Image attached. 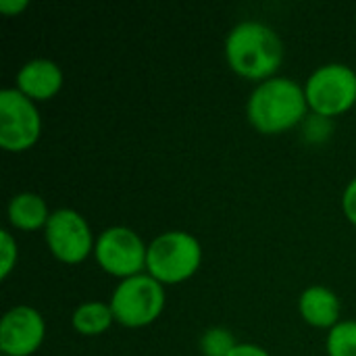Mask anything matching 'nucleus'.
Returning <instances> with one entry per match:
<instances>
[{"label":"nucleus","instance_id":"1","mask_svg":"<svg viewBox=\"0 0 356 356\" xmlns=\"http://www.w3.org/2000/svg\"><path fill=\"white\" fill-rule=\"evenodd\" d=\"M284 42L280 33L263 21H240L225 38L227 67L250 81H265L275 77L284 63Z\"/></svg>","mask_w":356,"mask_h":356},{"label":"nucleus","instance_id":"2","mask_svg":"<svg viewBox=\"0 0 356 356\" xmlns=\"http://www.w3.org/2000/svg\"><path fill=\"white\" fill-rule=\"evenodd\" d=\"M309 113L305 86L282 75L257 83L246 102V117L250 125L265 136H280L300 127Z\"/></svg>","mask_w":356,"mask_h":356},{"label":"nucleus","instance_id":"3","mask_svg":"<svg viewBox=\"0 0 356 356\" xmlns=\"http://www.w3.org/2000/svg\"><path fill=\"white\" fill-rule=\"evenodd\" d=\"M200 265L202 244L188 232H165L148 244L146 273L163 286H177L188 282L198 273Z\"/></svg>","mask_w":356,"mask_h":356},{"label":"nucleus","instance_id":"4","mask_svg":"<svg viewBox=\"0 0 356 356\" xmlns=\"http://www.w3.org/2000/svg\"><path fill=\"white\" fill-rule=\"evenodd\" d=\"M108 305L113 309L115 323L129 330H140L154 323L165 311V286L159 284L152 275L140 273L119 282L111 294Z\"/></svg>","mask_w":356,"mask_h":356},{"label":"nucleus","instance_id":"5","mask_svg":"<svg viewBox=\"0 0 356 356\" xmlns=\"http://www.w3.org/2000/svg\"><path fill=\"white\" fill-rule=\"evenodd\" d=\"M302 86L309 111L315 115L334 119L356 106V71L344 63L317 67Z\"/></svg>","mask_w":356,"mask_h":356},{"label":"nucleus","instance_id":"6","mask_svg":"<svg viewBox=\"0 0 356 356\" xmlns=\"http://www.w3.org/2000/svg\"><path fill=\"white\" fill-rule=\"evenodd\" d=\"M146 257L148 244L127 225H113L106 227L94 246V259L100 269L119 282L146 273Z\"/></svg>","mask_w":356,"mask_h":356},{"label":"nucleus","instance_id":"7","mask_svg":"<svg viewBox=\"0 0 356 356\" xmlns=\"http://www.w3.org/2000/svg\"><path fill=\"white\" fill-rule=\"evenodd\" d=\"M44 240L50 254L65 265H79L94 254L96 238L92 234L86 217L75 209L52 211L46 227Z\"/></svg>","mask_w":356,"mask_h":356},{"label":"nucleus","instance_id":"8","mask_svg":"<svg viewBox=\"0 0 356 356\" xmlns=\"http://www.w3.org/2000/svg\"><path fill=\"white\" fill-rule=\"evenodd\" d=\"M42 136V117L38 104L17 88L0 92V146L6 152H25Z\"/></svg>","mask_w":356,"mask_h":356},{"label":"nucleus","instance_id":"9","mask_svg":"<svg viewBox=\"0 0 356 356\" xmlns=\"http://www.w3.org/2000/svg\"><path fill=\"white\" fill-rule=\"evenodd\" d=\"M46 338V321L42 313L29 305H17L2 315L0 350L2 356H31L40 350Z\"/></svg>","mask_w":356,"mask_h":356},{"label":"nucleus","instance_id":"10","mask_svg":"<svg viewBox=\"0 0 356 356\" xmlns=\"http://www.w3.org/2000/svg\"><path fill=\"white\" fill-rule=\"evenodd\" d=\"M65 83L63 69L50 58H31L21 65L15 77V88L33 102L54 98Z\"/></svg>","mask_w":356,"mask_h":356},{"label":"nucleus","instance_id":"11","mask_svg":"<svg viewBox=\"0 0 356 356\" xmlns=\"http://www.w3.org/2000/svg\"><path fill=\"white\" fill-rule=\"evenodd\" d=\"M298 313L302 321L309 323L311 327L327 330V332L342 321L340 298L327 286H309L307 290H302L298 298Z\"/></svg>","mask_w":356,"mask_h":356},{"label":"nucleus","instance_id":"12","mask_svg":"<svg viewBox=\"0 0 356 356\" xmlns=\"http://www.w3.org/2000/svg\"><path fill=\"white\" fill-rule=\"evenodd\" d=\"M50 215L52 213L48 209V202L35 192L15 194L6 207L8 223L13 229H19V232H38V229L44 232Z\"/></svg>","mask_w":356,"mask_h":356},{"label":"nucleus","instance_id":"13","mask_svg":"<svg viewBox=\"0 0 356 356\" xmlns=\"http://www.w3.org/2000/svg\"><path fill=\"white\" fill-rule=\"evenodd\" d=\"M113 323H115V315L111 305L100 300L81 302L71 315L73 330L83 338H98L106 334L113 327Z\"/></svg>","mask_w":356,"mask_h":356},{"label":"nucleus","instance_id":"14","mask_svg":"<svg viewBox=\"0 0 356 356\" xmlns=\"http://www.w3.org/2000/svg\"><path fill=\"white\" fill-rule=\"evenodd\" d=\"M327 356H356V321L346 319L327 332L325 338Z\"/></svg>","mask_w":356,"mask_h":356},{"label":"nucleus","instance_id":"15","mask_svg":"<svg viewBox=\"0 0 356 356\" xmlns=\"http://www.w3.org/2000/svg\"><path fill=\"white\" fill-rule=\"evenodd\" d=\"M238 346L234 334L227 327H209L200 338V353L202 356H229Z\"/></svg>","mask_w":356,"mask_h":356},{"label":"nucleus","instance_id":"16","mask_svg":"<svg viewBox=\"0 0 356 356\" xmlns=\"http://www.w3.org/2000/svg\"><path fill=\"white\" fill-rule=\"evenodd\" d=\"M300 131H302L305 142L315 144V146L325 144L332 138V134H334V119H327V117L309 113V117L300 125Z\"/></svg>","mask_w":356,"mask_h":356},{"label":"nucleus","instance_id":"17","mask_svg":"<svg viewBox=\"0 0 356 356\" xmlns=\"http://www.w3.org/2000/svg\"><path fill=\"white\" fill-rule=\"evenodd\" d=\"M17 261H19L17 238L8 229H2L0 232V280H6L13 273V269L17 267Z\"/></svg>","mask_w":356,"mask_h":356},{"label":"nucleus","instance_id":"18","mask_svg":"<svg viewBox=\"0 0 356 356\" xmlns=\"http://www.w3.org/2000/svg\"><path fill=\"white\" fill-rule=\"evenodd\" d=\"M342 213L356 227V177H353L342 192Z\"/></svg>","mask_w":356,"mask_h":356},{"label":"nucleus","instance_id":"19","mask_svg":"<svg viewBox=\"0 0 356 356\" xmlns=\"http://www.w3.org/2000/svg\"><path fill=\"white\" fill-rule=\"evenodd\" d=\"M27 8H29L27 0H0V13L6 17H17Z\"/></svg>","mask_w":356,"mask_h":356},{"label":"nucleus","instance_id":"20","mask_svg":"<svg viewBox=\"0 0 356 356\" xmlns=\"http://www.w3.org/2000/svg\"><path fill=\"white\" fill-rule=\"evenodd\" d=\"M229 356H271L263 346L259 344H248V342H238V346L232 350Z\"/></svg>","mask_w":356,"mask_h":356}]
</instances>
